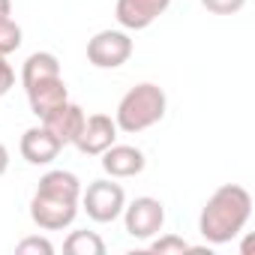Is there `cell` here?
<instances>
[{
  "instance_id": "obj_20",
  "label": "cell",
  "mask_w": 255,
  "mask_h": 255,
  "mask_svg": "<svg viewBox=\"0 0 255 255\" xmlns=\"http://www.w3.org/2000/svg\"><path fill=\"white\" fill-rule=\"evenodd\" d=\"M15 87V69L6 57H0V96H6Z\"/></svg>"
},
{
  "instance_id": "obj_21",
  "label": "cell",
  "mask_w": 255,
  "mask_h": 255,
  "mask_svg": "<svg viewBox=\"0 0 255 255\" xmlns=\"http://www.w3.org/2000/svg\"><path fill=\"white\" fill-rule=\"evenodd\" d=\"M6 168H9V150H6L3 141H0V177L6 174Z\"/></svg>"
},
{
  "instance_id": "obj_1",
  "label": "cell",
  "mask_w": 255,
  "mask_h": 255,
  "mask_svg": "<svg viewBox=\"0 0 255 255\" xmlns=\"http://www.w3.org/2000/svg\"><path fill=\"white\" fill-rule=\"evenodd\" d=\"M252 216V195L240 183H222L213 189V195L204 201L198 216V231L207 243L222 246L231 243Z\"/></svg>"
},
{
  "instance_id": "obj_15",
  "label": "cell",
  "mask_w": 255,
  "mask_h": 255,
  "mask_svg": "<svg viewBox=\"0 0 255 255\" xmlns=\"http://www.w3.org/2000/svg\"><path fill=\"white\" fill-rule=\"evenodd\" d=\"M63 252L69 255H105V240L96 231H72L63 240Z\"/></svg>"
},
{
  "instance_id": "obj_16",
  "label": "cell",
  "mask_w": 255,
  "mask_h": 255,
  "mask_svg": "<svg viewBox=\"0 0 255 255\" xmlns=\"http://www.w3.org/2000/svg\"><path fill=\"white\" fill-rule=\"evenodd\" d=\"M21 39H24L21 24H18L12 15L0 18V57H9L12 51H18V48H21Z\"/></svg>"
},
{
  "instance_id": "obj_12",
  "label": "cell",
  "mask_w": 255,
  "mask_h": 255,
  "mask_svg": "<svg viewBox=\"0 0 255 255\" xmlns=\"http://www.w3.org/2000/svg\"><path fill=\"white\" fill-rule=\"evenodd\" d=\"M69 99V90H66V81L63 75L60 78H51V81H42L36 87L27 90V102H30V111L42 120L48 111H54L57 105H63Z\"/></svg>"
},
{
  "instance_id": "obj_9",
  "label": "cell",
  "mask_w": 255,
  "mask_h": 255,
  "mask_svg": "<svg viewBox=\"0 0 255 255\" xmlns=\"http://www.w3.org/2000/svg\"><path fill=\"white\" fill-rule=\"evenodd\" d=\"M84 108L81 105H75V102H63V105H57L54 111H48L39 123L45 126V129L66 147V144H75V138H78V132H81V126H84Z\"/></svg>"
},
{
  "instance_id": "obj_7",
  "label": "cell",
  "mask_w": 255,
  "mask_h": 255,
  "mask_svg": "<svg viewBox=\"0 0 255 255\" xmlns=\"http://www.w3.org/2000/svg\"><path fill=\"white\" fill-rule=\"evenodd\" d=\"M117 123L114 117L108 114H90L84 117V126H81V132L75 138V147L87 156H102L114 141H117Z\"/></svg>"
},
{
  "instance_id": "obj_5",
  "label": "cell",
  "mask_w": 255,
  "mask_h": 255,
  "mask_svg": "<svg viewBox=\"0 0 255 255\" xmlns=\"http://www.w3.org/2000/svg\"><path fill=\"white\" fill-rule=\"evenodd\" d=\"M123 225H126V234L135 237V240H150L162 231L165 225V207L159 198L153 195H138L135 201H129L123 207Z\"/></svg>"
},
{
  "instance_id": "obj_6",
  "label": "cell",
  "mask_w": 255,
  "mask_h": 255,
  "mask_svg": "<svg viewBox=\"0 0 255 255\" xmlns=\"http://www.w3.org/2000/svg\"><path fill=\"white\" fill-rule=\"evenodd\" d=\"M132 36L126 30H99L87 42V63L96 69H120L132 57Z\"/></svg>"
},
{
  "instance_id": "obj_18",
  "label": "cell",
  "mask_w": 255,
  "mask_h": 255,
  "mask_svg": "<svg viewBox=\"0 0 255 255\" xmlns=\"http://www.w3.org/2000/svg\"><path fill=\"white\" fill-rule=\"evenodd\" d=\"M15 252H18V255H54V243H51L48 237H39V234H33V237H24V240H18Z\"/></svg>"
},
{
  "instance_id": "obj_8",
  "label": "cell",
  "mask_w": 255,
  "mask_h": 255,
  "mask_svg": "<svg viewBox=\"0 0 255 255\" xmlns=\"http://www.w3.org/2000/svg\"><path fill=\"white\" fill-rule=\"evenodd\" d=\"M168 6L171 0H117L114 18L123 30H147Z\"/></svg>"
},
{
  "instance_id": "obj_11",
  "label": "cell",
  "mask_w": 255,
  "mask_h": 255,
  "mask_svg": "<svg viewBox=\"0 0 255 255\" xmlns=\"http://www.w3.org/2000/svg\"><path fill=\"white\" fill-rule=\"evenodd\" d=\"M21 156L30 162V165H51L57 159V153L63 150V144L45 129V126H30V129L21 135V144H18Z\"/></svg>"
},
{
  "instance_id": "obj_2",
  "label": "cell",
  "mask_w": 255,
  "mask_h": 255,
  "mask_svg": "<svg viewBox=\"0 0 255 255\" xmlns=\"http://www.w3.org/2000/svg\"><path fill=\"white\" fill-rule=\"evenodd\" d=\"M165 108H168L165 90L159 84H153V81H141V84L129 87L123 93V99L117 102L114 123H117L120 132L138 135V132L150 129V126H156L165 117Z\"/></svg>"
},
{
  "instance_id": "obj_19",
  "label": "cell",
  "mask_w": 255,
  "mask_h": 255,
  "mask_svg": "<svg viewBox=\"0 0 255 255\" xmlns=\"http://www.w3.org/2000/svg\"><path fill=\"white\" fill-rule=\"evenodd\" d=\"M201 6L213 15H237L246 6V0H201Z\"/></svg>"
},
{
  "instance_id": "obj_17",
  "label": "cell",
  "mask_w": 255,
  "mask_h": 255,
  "mask_svg": "<svg viewBox=\"0 0 255 255\" xmlns=\"http://www.w3.org/2000/svg\"><path fill=\"white\" fill-rule=\"evenodd\" d=\"M147 243H150V252H156V255H183V252H195V246L186 243V240L177 237V234H156V237H150Z\"/></svg>"
},
{
  "instance_id": "obj_22",
  "label": "cell",
  "mask_w": 255,
  "mask_h": 255,
  "mask_svg": "<svg viewBox=\"0 0 255 255\" xmlns=\"http://www.w3.org/2000/svg\"><path fill=\"white\" fill-rule=\"evenodd\" d=\"M12 15V0H0V18Z\"/></svg>"
},
{
  "instance_id": "obj_14",
  "label": "cell",
  "mask_w": 255,
  "mask_h": 255,
  "mask_svg": "<svg viewBox=\"0 0 255 255\" xmlns=\"http://www.w3.org/2000/svg\"><path fill=\"white\" fill-rule=\"evenodd\" d=\"M36 189L57 192V195H66V198H81V180H78L72 171H63V168L45 171V174L39 177V186H36Z\"/></svg>"
},
{
  "instance_id": "obj_13",
  "label": "cell",
  "mask_w": 255,
  "mask_h": 255,
  "mask_svg": "<svg viewBox=\"0 0 255 255\" xmlns=\"http://www.w3.org/2000/svg\"><path fill=\"white\" fill-rule=\"evenodd\" d=\"M51 78H60V60L51 54V51H33L24 66H21V84L24 90L42 84V81H51Z\"/></svg>"
},
{
  "instance_id": "obj_10",
  "label": "cell",
  "mask_w": 255,
  "mask_h": 255,
  "mask_svg": "<svg viewBox=\"0 0 255 255\" xmlns=\"http://www.w3.org/2000/svg\"><path fill=\"white\" fill-rule=\"evenodd\" d=\"M147 159H144V150L132 147V144H111L105 153H102V171L114 180H129V177H138L144 171Z\"/></svg>"
},
{
  "instance_id": "obj_4",
  "label": "cell",
  "mask_w": 255,
  "mask_h": 255,
  "mask_svg": "<svg viewBox=\"0 0 255 255\" xmlns=\"http://www.w3.org/2000/svg\"><path fill=\"white\" fill-rule=\"evenodd\" d=\"M78 198H66L57 192H45L36 189L30 198V219L42 228V231H63L75 222L78 216Z\"/></svg>"
},
{
  "instance_id": "obj_3",
  "label": "cell",
  "mask_w": 255,
  "mask_h": 255,
  "mask_svg": "<svg viewBox=\"0 0 255 255\" xmlns=\"http://www.w3.org/2000/svg\"><path fill=\"white\" fill-rule=\"evenodd\" d=\"M78 207H81L93 222L105 225V222L120 219V213H123V207H126V192H123L120 183H114V177H102V180L87 183V189L81 186Z\"/></svg>"
}]
</instances>
